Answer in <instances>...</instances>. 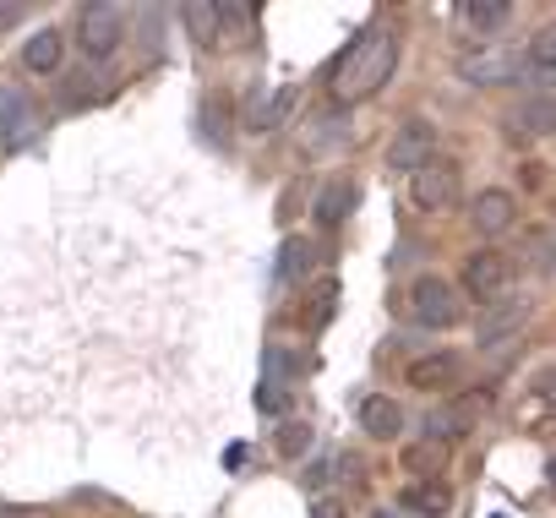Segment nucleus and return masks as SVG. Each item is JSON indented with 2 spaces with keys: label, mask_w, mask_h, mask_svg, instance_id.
Returning <instances> with one entry per match:
<instances>
[{
  "label": "nucleus",
  "mask_w": 556,
  "mask_h": 518,
  "mask_svg": "<svg viewBox=\"0 0 556 518\" xmlns=\"http://www.w3.org/2000/svg\"><path fill=\"white\" fill-rule=\"evenodd\" d=\"M399 66V28H366L333 72V99H371Z\"/></svg>",
  "instance_id": "f257e3e1"
},
{
  "label": "nucleus",
  "mask_w": 556,
  "mask_h": 518,
  "mask_svg": "<svg viewBox=\"0 0 556 518\" xmlns=\"http://www.w3.org/2000/svg\"><path fill=\"white\" fill-rule=\"evenodd\" d=\"M513 279H518V263L507 251L485 245V251H469V263L458 274V295H475L480 306H496V301H507Z\"/></svg>",
  "instance_id": "f03ea898"
},
{
  "label": "nucleus",
  "mask_w": 556,
  "mask_h": 518,
  "mask_svg": "<svg viewBox=\"0 0 556 518\" xmlns=\"http://www.w3.org/2000/svg\"><path fill=\"white\" fill-rule=\"evenodd\" d=\"M404 306H409V323H420V328H431V333H442V328H453V323L464 317V295H458V285H447L442 274L415 279L409 295H404Z\"/></svg>",
  "instance_id": "7ed1b4c3"
},
{
  "label": "nucleus",
  "mask_w": 556,
  "mask_h": 518,
  "mask_svg": "<svg viewBox=\"0 0 556 518\" xmlns=\"http://www.w3.org/2000/svg\"><path fill=\"white\" fill-rule=\"evenodd\" d=\"M77 45L88 61H110L126 45V12L121 7H83L77 12Z\"/></svg>",
  "instance_id": "20e7f679"
},
{
  "label": "nucleus",
  "mask_w": 556,
  "mask_h": 518,
  "mask_svg": "<svg viewBox=\"0 0 556 518\" xmlns=\"http://www.w3.org/2000/svg\"><path fill=\"white\" fill-rule=\"evenodd\" d=\"M458 191H464V175H458V164H453V159H431V164H420V169L409 175V202H415V207H426V213L453 207V202H458Z\"/></svg>",
  "instance_id": "39448f33"
},
{
  "label": "nucleus",
  "mask_w": 556,
  "mask_h": 518,
  "mask_svg": "<svg viewBox=\"0 0 556 518\" xmlns=\"http://www.w3.org/2000/svg\"><path fill=\"white\" fill-rule=\"evenodd\" d=\"M496 404V388H464L458 399H447L442 409H431V437H464L475 431Z\"/></svg>",
  "instance_id": "423d86ee"
},
{
  "label": "nucleus",
  "mask_w": 556,
  "mask_h": 518,
  "mask_svg": "<svg viewBox=\"0 0 556 518\" xmlns=\"http://www.w3.org/2000/svg\"><path fill=\"white\" fill-rule=\"evenodd\" d=\"M34 131H39L34 99L23 88H12V83H0V153H17Z\"/></svg>",
  "instance_id": "0eeeda50"
},
{
  "label": "nucleus",
  "mask_w": 556,
  "mask_h": 518,
  "mask_svg": "<svg viewBox=\"0 0 556 518\" xmlns=\"http://www.w3.org/2000/svg\"><path fill=\"white\" fill-rule=\"evenodd\" d=\"M431 159H437V126L431 121H404L393 131V142H388V169H409L415 175Z\"/></svg>",
  "instance_id": "6e6552de"
},
{
  "label": "nucleus",
  "mask_w": 556,
  "mask_h": 518,
  "mask_svg": "<svg viewBox=\"0 0 556 518\" xmlns=\"http://www.w3.org/2000/svg\"><path fill=\"white\" fill-rule=\"evenodd\" d=\"M453 17L469 28V39H480V45H491L507 23H513V7L507 0H458L453 7Z\"/></svg>",
  "instance_id": "1a4fd4ad"
},
{
  "label": "nucleus",
  "mask_w": 556,
  "mask_h": 518,
  "mask_svg": "<svg viewBox=\"0 0 556 518\" xmlns=\"http://www.w3.org/2000/svg\"><path fill=\"white\" fill-rule=\"evenodd\" d=\"M469 218H475V229H480V235H507V229L518 224V197L491 186V191H480V197H475Z\"/></svg>",
  "instance_id": "9d476101"
},
{
  "label": "nucleus",
  "mask_w": 556,
  "mask_h": 518,
  "mask_svg": "<svg viewBox=\"0 0 556 518\" xmlns=\"http://www.w3.org/2000/svg\"><path fill=\"white\" fill-rule=\"evenodd\" d=\"M399 507L404 513H420V518H442L453 507V485L447 480H409L399 491Z\"/></svg>",
  "instance_id": "9b49d317"
},
{
  "label": "nucleus",
  "mask_w": 556,
  "mask_h": 518,
  "mask_svg": "<svg viewBox=\"0 0 556 518\" xmlns=\"http://www.w3.org/2000/svg\"><path fill=\"white\" fill-rule=\"evenodd\" d=\"M523 323H529V301H496L480 317V344H502V339L523 333Z\"/></svg>",
  "instance_id": "f8f14e48"
},
{
  "label": "nucleus",
  "mask_w": 556,
  "mask_h": 518,
  "mask_svg": "<svg viewBox=\"0 0 556 518\" xmlns=\"http://www.w3.org/2000/svg\"><path fill=\"white\" fill-rule=\"evenodd\" d=\"M464 377V361L458 355H420L415 366H409V388H420V393H437V388H453Z\"/></svg>",
  "instance_id": "ddd939ff"
},
{
  "label": "nucleus",
  "mask_w": 556,
  "mask_h": 518,
  "mask_svg": "<svg viewBox=\"0 0 556 518\" xmlns=\"http://www.w3.org/2000/svg\"><path fill=\"white\" fill-rule=\"evenodd\" d=\"M458 72H464L469 83H507V77L518 72V55H507V50H496V45H485V50H475V55H464V61H458Z\"/></svg>",
  "instance_id": "4468645a"
},
{
  "label": "nucleus",
  "mask_w": 556,
  "mask_h": 518,
  "mask_svg": "<svg viewBox=\"0 0 556 518\" xmlns=\"http://www.w3.org/2000/svg\"><path fill=\"white\" fill-rule=\"evenodd\" d=\"M361 426H366V437H377V442H393V437L404 431V409H399L388 393H371V399L361 404Z\"/></svg>",
  "instance_id": "2eb2a0df"
},
{
  "label": "nucleus",
  "mask_w": 556,
  "mask_h": 518,
  "mask_svg": "<svg viewBox=\"0 0 556 518\" xmlns=\"http://www.w3.org/2000/svg\"><path fill=\"white\" fill-rule=\"evenodd\" d=\"M350 207H355V186L339 175V180H328L323 197H317V224H323V229H339V224L350 218Z\"/></svg>",
  "instance_id": "dca6fc26"
},
{
  "label": "nucleus",
  "mask_w": 556,
  "mask_h": 518,
  "mask_svg": "<svg viewBox=\"0 0 556 518\" xmlns=\"http://www.w3.org/2000/svg\"><path fill=\"white\" fill-rule=\"evenodd\" d=\"M312 268H317V245L301 240V235H290L285 251H278V279H285V285H301Z\"/></svg>",
  "instance_id": "f3484780"
},
{
  "label": "nucleus",
  "mask_w": 556,
  "mask_h": 518,
  "mask_svg": "<svg viewBox=\"0 0 556 518\" xmlns=\"http://www.w3.org/2000/svg\"><path fill=\"white\" fill-rule=\"evenodd\" d=\"M295 110H301V88H278L267 104H256V110H251V121H245V126H251V131H273V126H285Z\"/></svg>",
  "instance_id": "a211bd4d"
},
{
  "label": "nucleus",
  "mask_w": 556,
  "mask_h": 518,
  "mask_svg": "<svg viewBox=\"0 0 556 518\" xmlns=\"http://www.w3.org/2000/svg\"><path fill=\"white\" fill-rule=\"evenodd\" d=\"M23 66H28L34 77H55V66H61V34H55V28L34 34L28 50H23Z\"/></svg>",
  "instance_id": "6ab92c4d"
},
{
  "label": "nucleus",
  "mask_w": 556,
  "mask_h": 518,
  "mask_svg": "<svg viewBox=\"0 0 556 518\" xmlns=\"http://www.w3.org/2000/svg\"><path fill=\"white\" fill-rule=\"evenodd\" d=\"M213 28H224V45H245L256 28V12L240 7V0H224V7H213Z\"/></svg>",
  "instance_id": "aec40b11"
},
{
  "label": "nucleus",
  "mask_w": 556,
  "mask_h": 518,
  "mask_svg": "<svg viewBox=\"0 0 556 518\" xmlns=\"http://www.w3.org/2000/svg\"><path fill=\"white\" fill-rule=\"evenodd\" d=\"M529 66H534V83H540V93H545L551 77H556V28H540V34L529 39Z\"/></svg>",
  "instance_id": "412c9836"
},
{
  "label": "nucleus",
  "mask_w": 556,
  "mask_h": 518,
  "mask_svg": "<svg viewBox=\"0 0 556 518\" xmlns=\"http://www.w3.org/2000/svg\"><path fill=\"white\" fill-rule=\"evenodd\" d=\"M404 469H415L420 480H437V469H447V447L437 437H426V442L404 447Z\"/></svg>",
  "instance_id": "4be33fe9"
},
{
  "label": "nucleus",
  "mask_w": 556,
  "mask_h": 518,
  "mask_svg": "<svg viewBox=\"0 0 556 518\" xmlns=\"http://www.w3.org/2000/svg\"><path fill=\"white\" fill-rule=\"evenodd\" d=\"M518 426H529V431H545L551 426V377H534L529 404H518Z\"/></svg>",
  "instance_id": "5701e85b"
},
{
  "label": "nucleus",
  "mask_w": 556,
  "mask_h": 518,
  "mask_svg": "<svg viewBox=\"0 0 556 518\" xmlns=\"http://www.w3.org/2000/svg\"><path fill=\"white\" fill-rule=\"evenodd\" d=\"M312 420H285L278 426V437H273V447H278V458H306V447H312Z\"/></svg>",
  "instance_id": "b1692460"
},
{
  "label": "nucleus",
  "mask_w": 556,
  "mask_h": 518,
  "mask_svg": "<svg viewBox=\"0 0 556 518\" xmlns=\"http://www.w3.org/2000/svg\"><path fill=\"white\" fill-rule=\"evenodd\" d=\"M518 131H534V137L551 131V93H540L529 110H518Z\"/></svg>",
  "instance_id": "393cba45"
},
{
  "label": "nucleus",
  "mask_w": 556,
  "mask_h": 518,
  "mask_svg": "<svg viewBox=\"0 0 556 518\" xmlns=\"http://www.w3.org/2000/svg\"><path fill=\"white\" fill-rule=\"evenodd\" d=\"M290 404V382H273V388H256V409H267V415H278Z\"/></svg>",
  "instance_id": "a878e982"
},
{
  "label": "nucleus",
  "mask_w": 556,
  "mask_h": 518,
  "mask_svg": "<svg viewBox=\"0 0 556 518\" xmlns=\"http://www.w3.org/2000/svg\"><path fill=\"white\" fill-rule=\"evenodd\" d=\"M534 268H551V229H534Z\"/></svg>",
  "instance_id": "bb28decb"
},
{
  "label": "nucleus",
  "mask_w": 556,
  "mask_h": 518,
  "mask_svg": "<svg viewBox=\"0 0 556 518\" xmlns=\"http://www.w3.org/2000/svg\"><path fill=\"white\" fill-rule=\"evenodd\" d=\"M17 23H23V7H17V0H0V34L17 28Z\"/></svg>",
  "instance_id": "cd10ccee"
},
{
  "label": "nucleus",
  "mask_w": 556,
  "mask_h": 518,
  "mask_svg": "<svg viewBox=\"0 0 556 518\" xmlns=\"http://www.w3.org/2000/svg\"><path fill=\"white\" fill-rule=\"evenodd\" d=\"M312 518H350V513H344L339 502H317V507H312Z\"/></svg>",
  "instance_id": "c85d7f7f"
}]
</instances>
